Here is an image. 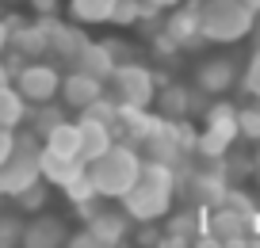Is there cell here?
I'll use <instances>...</instances> for the list:
<instances>
[{"label": "cell", "mask_w": 260, "mask_h": 248, "mask_svg": "<svg viewBox=\"0 0 260 248\" xmlns=\"http://www.w3.org/2000/svg\"><path fill=\"white\" fill-rule=\"evenodd\" d=\"M138 168H142V157H138V149L126 145V141H115L104 157L84 164L92 187H96V199H122L130 187L138 184Z\"/></svg>", "instance_id": "cell-1"}, {"label": "cell", "mask_w": 260, "mask_h": 248, "mask_svg": "<svg viewBox=\"0 0 260 248\" xmlns=\"http://www.w3.org/2000/svg\"><path fill=\"white\" fill-rule=\"evenodd\" d=\"M203 42H241L256 31V12L249 0H199Z\"/></svg>", "instance_id": "cell-2"}, {"label": "cell", "mask_w": 260, "mask_h": 248, "mask_svg": "<svg viewBox=\"0 0 260 248\" xmlns=\"http://www.w3.org/2000/svg\"><path fill=\"white\" fill-rule=\"evenodd\" d=\"M39 153L42 141L35 134H16V149L0 164V199H16L39 184Z\"/></svg>", "instance_id": "cell-3"}, {"label": "cell", "mask_w": 260, "mask_h": 248, "mask_svg": "<svg viewBox=\"0 0 260 248\" xmlns=\"http://www.w3.org/2000/svg\"><path fill=\"white\" fill-rule=\"evenodd\" d=\"M104 92H111L107 99H111L115 107H142V111H146V107L153 103L157 84H153V73H149L146 65L119 61L115 73H111V80L104 84Z\"/></svg>", "instance_id": "cell-4"}, {"label": "cell", "mask_w": 260, "mask_h": 248, "mask_svg": "<svg viewBox=\"0 0 260 248\" xmlns=\"http://www.w3.org/2000/svg\"><path fill=\"white\" fill-rule=\"evenodd\" d=\"M138 145H142V153H146V160H157V164L176 168L180 160L195 149V137H191V130H187L184 122H165V119H157L153 130H149Z\"/></svg>", "instance_id": "cell-5"}, {"label": "cell", "mask_w": 260, "mask_h": 248, "mask_svg": "<svg viewBox=\"0 0 260 248\" xmlns=\"http://www.w3.org/2000/svg\"><path fill=\"white\" fill-rule=\"evenodd\" d=\"M16 73V80H12V88L19 92V99H23L27 107H39V103H54L57 88H61V69L50 61H23Z\"/></svg>", "instance_id": "cell-6"}, {"label": "cell", "mask_w": 260, "mask_h": 248, "mask_svg": "<svg viewBox=\"0 0 260 248\" xmlns=\"http://www.w3.org/2000/svg\"><path fill=\"white\" fill-rule=\"evenodd\" d=\"M234 137H237V107L234 103L207 107L203 134L195 137V149L203 153V157H226L234 149Z\"/></svg>", "instance_id": "cell-7"}, {"label": "cell", "mask_w": 260, "mask_h": 248, "mask_svg": "<svg viewBox=\"0 0 260 248\" xmlns=\"http://www.w3.org/2000/svg\"><path fill=\"white\" fill-rule=\"evenodd\" d=\"M42 27H46V57H50V65H57V69H73L77 54H81L92 39L77 23H57L54 16L42 19Z\"/></svg>", "instance_id": "cell-8"}, {"label": "cell", "mask_w": 260, "mask_h": 248, "mask_svg": "<svg viewBox=\"0 0 260 248\" xmlns=\"http://www.w3.org/2000/svg\"><path fill=\"white\" fill-rule=\"evenodd\" d=\"M119 202H122V214L130 222H157V218H169L172 191H161V187H149V184H134Z\"/></svg>", "instance_id": "cell-9"}, {"label": "cell", "mask_w": 260, "mask_h": 248, "mask_svg": "<svg viewBox=\"0 0 260 248\" xmlns=\"http://www.w3.org/2000/svg\"><path fill=\"white\" fill-rule=\"evenodd\" d=\"M69 237L73 233H69V222L61 214H35L31 222H23L19 248H65Z\"/></svg>", "instance_id": "cell-10"}, {"label": "cell", "mask_w": 260, "mask_h": 248, "mask_svg": "<svg viewBox=\"0 0 260 248\" xmlns=\"http://www.w3.org/2000/svg\"><path fill=\"white\" fill-rule=\"evenodd\" d=\"M165 39L172 42V46H203V31H199V0H187V4H176L169 16V23H165Z\"/></svg>", "instance_id": "cell-11"}, {"label": "cell", "mask_w": 260, "mask_h": 248, "mask_svg": "<svg viewBox=\"0 0 260 248\" xmlns=\"http://www.w3.org/2000/svg\"><path fill=\"white\" fill-rule=\"evenodd\" d=\"M237 80V65L234 57H203V61L195 65V84H199V92H207V96H226L230 88H234Z\"/></svg>", "instance_id": "cell-12"}, {"label": "cell", "mask_w": 260, "mask_h": 248, "mask_svg": "<svg viewBox=\"0 0 260 248\" xmlns=\"http://www.w3.org/2000/svg\"><path fill=\"white\" fill-rule=\"evenodd\" d=\"M81 214L88 218L84 229H88L92 237H100L104 244H119V240L126 237V229H130V218L122 214V210H111V206H96V202H88V206H81Z\"/></svg>", "instance_id": "cell-13"}, {"label": "cell", "mask_w": 260, "mask_h": 248, "mask_svg": "<svg viewBox=\"0 0 260 248\" xmlns=\"http://www.w3.org/2000/svg\"><path fill=\"white\" fill-rule=\"evenodd\" d=\"M57 96L65 99V107H73V111H84L88 103H96L100 96H107L104 84H100L96 77H84V73H65L61 77V88H57Z\"/></svg>", "instance_id": "cell-14"}, {"label": "cell", "mask_w": 260, "mask_h": 248, "mask_svg": "<svg viewBox=\"0 0 260 248\" xmlns=\"http://www.w3.org/2000/svg\"><path fill=\"white\" fill-rule=\"evenodd\" d=\"M8 46L27 61H46V27L39 23H8Z\"/></svg>", "instance_id": "cell-15"}, {"label": "cell", "mask_w": 260, "mask_h": 248, "mask_svg": "<svg viewBox=\"0 0 260 248\" xmlns=\"http://www.w3.org/2000/svg\"><path fill=\"white\" fill-rule=\"evenodd\" d=\"M111 145H115V130L96 126V122H88V119H77V160H81V164H92V160L104 157Z\"/></svg>", "instance_id": "cell-16"}, {"label": "cell", "mask_w": 260, "mask_h": 248, "mask_svg": "<svg viewBox=\"0 0 260 248\" xmlns=\"http://www.w3.org/2000/svg\"><path fill=\"white\" fill-rule=\"evenodd\" d=\"M115 65H119V57L107 50V42H88V46L77 54L73 69L84 73V77H96L100 84H107V80H111V73H115Z\"/></svg>", "instance_id": "cell-17"}, {"label": "cell", "mask_w": 260, "mask_h": 248, "mask_svg": "<svg viewBox=\"0 0 260 248\" xmlns=\"http://www.w3.org/2000/svg\"><path fill=\"white\" fill-rule=\"evenodd\" d=\"M153 103H157V119L165 122H184L187 115H191V92L184 88V84H161V88L153 92Z\"/></svg>", "instance_id": "cell-18"}, {"label": "cell", "mask_w": 260, "mask_h": 248, "mask_svg": "<svg viewBox=\"0 0 260 248\" xmlns=\"http://www.w3.org/2000/svg\"><path fill=\"white\" fill-rule=\"evenodd\" d=\"M84 164L77 157H57V153H46L42 149L39 153V180H46V184H54V187H61L69 176H77Z\"/></svg>", "instance_id": "cell-19"}, {"label": "cell", "mask_w": 260, "mask_h": 248, "mask_svg": "<svg viewBox=\"0 0 260 248\" xmlns=\"http://www.w3.org/2000/svg\"><path fill=\"white\" fill-rule=\"evenodd\" d=\"M23 119H27V103L19 99V92L12 88V80L0 84V130H12V134H16V130L23 126Z\"/></svg>", "instance_id": "cell-20"}, {"label": "cell", "mask_w": 260, "mask_h": 248, "mask_svg": "<svg viewBox=\"0 0 260 248\" xmlns=\"http://www.w3.org/2000/svg\"><path fill=\"white\" fill-rule=\"evenodd\" d=\"M191 191H195V199L207 202V206H222L230 187H226V180H222V172H203V176L191 180Z\"/></svg>", "instance_id": "cell-21"}, {"label": "cell", "mask_w": 260, "mask_h": 248, "mask_svg": "<svg viewBox=\"0 0 260 248\" xmlns=\"http://www.w3.org/2000/svg\"><path fill=\"white\" fill-rule=\"evenodd\" d=\"M111 8L115 0H69V16H73V23H107L111 19Z\"/></svg>", "instance_id": "cell-22"}, {"label": "cell", "mask_w": 260, "mask_h": 248, "mask_svg": "<svg viewBox=\"0 0 260 248\" xmlns=\"http://www.w3.org/2000/svg\"><path fill=\"white\" fill-rule=\"evenodd\" d=\"M153 16H157V8H153V4H146V0H115L111 19H107V23L130 27V23H142V19H153Z\"/></svg>", "instance_id": "cell-23"}, {"label": "cell", "mask_w": 260, "mask_h": 248, "mask_svg": "<svg viewBox=\"0 0 260 248\" xmlns=\"http://www.w3.org/2000/svg\"><path fill=\"white\" fill-rule=\"evenodd\" d=\"M42 149L57 153V157H77V122L65 119L61 126H54L46 137H42Z\"/></svg>", "instance_id": "cell-24"}, {"label": "cell", "mask_w": 260, "mask_h": 248, "mask_svg": "<svg viewBox=\"0 0 260 248\" xmlns=\"http://www.w3.org/2000/svg\"><path fill=\"white\" fill-rule=\"evenodd\" d=\"M23 122H31V130H27V134L46 137L54 126H61V122H65V111H61V107H54V103H39V107H31V111H27Z\"/></svg>", "instance_id": "cell-25"}, {"label": "cell", "mask_w": 260, "mask_h": 248, "mask_svg": "<svg viewBox=\"0 0 260 248\" xmlns=\"http://www.w3.org/2000/svg\"><path fill=\"white\" fill-rule=\"evenodd\" d=\"M138 184L161 187V191H176V168H169V164H157V160H142Z\"/></svg>", "instance_id": "cell-26"}, {"label": "cell", "mask_w": 260, "mask_h": 248, "mask_svg": "<svg viewBox=\"0 0 260 248\" xmlns=\"http://www.w3.org/2000/svg\"><path fill=\"white\" fill-rule=\"evenodd\" d=\"M61 191H65V199L73 202V206H88V202H96V187H92V180H88V172H77V176H69L61 184Z\"/></svg>", "instance_id": "cell-27"}, {"label": "cell", "mask_w": 260, "mask_h": 248, "mask_svg": "<svg viewBox=\"0 0 260 248\" xmlns=\"http://www.w3.org/2000/svg\"><path fill=\"white\" fill-rule=\"evenodd\" d=\"M81 119L96 122V126H107V130H115V126H119V107H115L107 96H100L96 103H88V107L81 111Z\"/></svg>", "instance_id": "cell-28"}, {"label": "cell", "mask_w": 260, "mask_h": 248, "mask_svg": "<svg viewBox=\"0 0 260 248\" xmlns=\"http://www.w3.org/2000/svg\"><path fill=\"white\" fill-rule=\"evenodd\" d=\"M19 237H23V218L0 210V248H19Z\"/></svg>", "instance_id": "cell-29"}, {"label": "cell", "mask_w": 260, "mask_h": 248, "mask_svg": "<svg viewBox=\"0 0 260 248\" xmlns=\"http://www.w3.org/2000/svg\"><path fill=\"white\" fill-rule=\"evenodd\" d=\"M237 134H245L249 141H260V99L237 111Z\"/></svg>", "instance_id": "cell-30"}, {"label": "cell", "mask_w": 260, "mask_h": 248, "mask_svg": "<svg viewBox=\"0 0 260 248\" xmlns=\"http://www.w3.org/2000/svg\"><path fill=\"white\" fill-rule=\"evenodd\" d=\"M169 233H172V237H184V240H195L199 233H203V222H199L195 214H172Z\"/></svg>", "instance_id": "cell-31"}, {"label": "cell", "mask_w": 260, "mask_h": 248, "mask_svg": "<svg viewBox=\"0 0 260 248\" xmlns=\"http://www.w3.org/2000/svg\"><path fill=\"white\" fill-rule=\"evenodd\" d=\"M241 84H245V92H249L252 99H260V46L252 50L249 65H245V77H241Z\"/></svg>", "instance_id": "cell-32"}, {"label": "cell", "mask_w": 260, "mask_h": 248, "mask_svg": "<svg viewBox=\"0 0 260 248\" xmlns=\"http://www.w3.org/2000/svg\"><path fill=\"white\" fill-rule=\"evenodd\" d=\"M16 202H19V210H31V214H39L42 210V202H46V184H35V187H27L23 195H16Z\"/></svg>", "instance_id": "cell-33"}, {"label": "cell", "mask_w": 260, "mask_h": 248, "mask_svg": "<svg viewBox=\"0 0 260 248\" xmlns=\"http://www.w3.org/2000/svg\"><path fill=\"white\" fill-rule=\"evenodd\" d=\"M65 248H115V244H104V240L92 237L88 229H81V233H73V237L65 240Z\"/></svg>", "instance_id": "cell-34"}, {"label": "cell", "mask_w": 260, "mask_h": 248, "mask_svg": "<svg viewBox=\"0 0 260 248\" xmlns=\"http://www.w3.org/2000/svg\"><path fill=\"white\" fill-rule=\"evenodd\" d=\"M27 4L35 8V16H39V19H50L57 12V0H27Z\"/></svg>", "instance_id": "cell-35"}, {"label": "cell", "mask_w": 260, "mask_h": 248, "mask_svg": "<svg viewBox=\"0 0 260 248\" xmlns=\"http://www.w3.org/2000/svg\"><path fill=\"white\" fill-rule=\"evenodd\" d=\"M12 149H16V134H12V130H0V164L12 157Z\"/></svg>", "instance_id": "cell-36"}, {"label": "cell", "mask_w": 260, "mask_h": 248, "mask_svg": "<svg viewBox=\"0 0 260 248\" xmlns=\"http://www.w3.org/2000/svg\"><path fill=\"white\" fill-rule=\"evenodd\" d=\"M146 4H153L157 12H172V8L180 4V0H146Z\"/></svg>", "instance_id": "cell-37"}, {"label": "cell", "mask_w": 260, "mask_h": 248, "mask_svg": "<svg viewBox=\"0 0 260 248\" xmlns=\"http://www.w3.org/2000/svg\"><path fill=\"white\" fill-rule=\"evenodd\" d=\"M4 50H8V23L0 19V57H4Z\"/></svg>", "instance_id": "cell-38"}, {"label": "cell", "mask_w": 260, "mask_h": 248, "mask_svg": "<svg viewBox=\"0 0 260 248\" xmlns=\"http://www.w3.org/2000/svg\"><path fill=\"white\" fill-rule=\"evenodd\" d=\"M249 172H252V180H256V184H260V149L252 153V164H249Z\"/></svg>", "instance_id": "cell-39"}, {"label": "cell", "mask_w": 260, "mask_h": 248, "mask_svg": "<svg viewBox=\"0 0 260 248\" xmlns=\"http://www.w3.org/2000/svg\"><path fill=\"white\" fill-rule=\"evenodd\" d=\"M191 248H222V244H218V240H211V237H207V240H195Z\"/></svg>", "instance_id": "cell-40"}, {"label": "cell", "mask_w": 260, "mask_h": 248, "mask_svg": "<svg viewBox=\"0 0 260 248\" xmlns=\"http://www.w3.org/2000/svg\"><path fill=\"white\" fill-rule=\"evenodd\" d=\"M245 248H260V233H249V240H245Z\"/></svg>", "instance_id": "cell-41"}, {"label": "cell", "mask_w": 260, "mask_h": 248, "mask_svg": "<svg viewBox=\"0 0 260 248\" xmlns=\"http://www.w3.org/2000/svg\"><path fill=\"white\" fill-rule=\"evenodd\" d=\"M0 84H8V65L0 61Z\"/></svg>", "instance_id": "cell-42"}, {"label": "cell", "mask_w": 260, "mask_h": 248, "mask_svg": "<svg viewBox=\"0 0 260 248\" xmlns=\"http://www.w3.org/2000/svg\"><path fill=\"white\" fill-rule=\"evenodd\" d=\"M0 4H19V0H0Z\"/></svg>", "instance_id": "cell-43"}]
</instances>
